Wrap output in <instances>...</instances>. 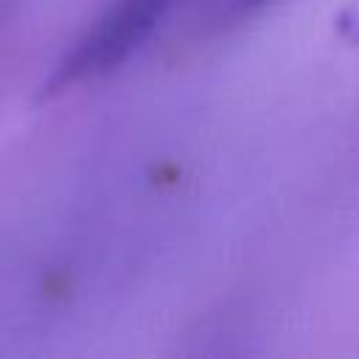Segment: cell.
I'll use <instances>...</instances> for the list:
<instances>
[{
    "label": "cell",
    "instance_id": "3957f363",
    "mask_svg": "<svg viewBox=\"0 0 359 359\" xmlns=\"http://www.w3.org/2000/svg\"><path fill=\"white\" fill-rule=\"evenodd\" d=\"M353 39H356V42H359V20H356V22H353Z\"/></svg>",
    "mask_w": 359,
    "mask_h": 359
},
{
    "label": "cell",
    "instance_id": "6da1fadb",
    "mask_svg": "<svg viewBox=\"0 0 359 359\" xmlns=\"http://www.w3.org/2000/svg\"><path fill=\"white\" fill-rule=\"evenodd\" d=\"M174 0H109L53 67L48 87L67 90L121 67L160 25Z\"/></svg>",
    "mask_w": 359,
    "mask_h": 359
},
{
    "label": "cell",
    "instance_id": "7a4b0ae2",
    "mask_svg": "<svg viewBox=\"0 0 359 359\" xmlns=\"http://www.w3.org/2000/svg\"><path fill=\"white\" fill-rule=\"evenodd\" d=\"M264 3H266V0H230L233 11H252V8L264 6Z\"/></svg>",
    "mask_w": 359,
    "mask_h": 359
}]
</instances>
